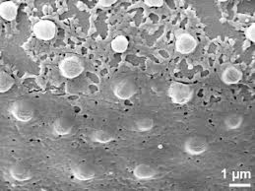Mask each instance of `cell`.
<instances>
[{"label": "cell", "mask_w": 255, "mask_h": 191, "mask_svg": "<svg viewBox=\"0 0 255 191\" xmlns=\"http://www.w3.org/2000/svg\"><path fill=\"white\" fill-rule=\"evenodd\" d=\"M198 47L197 39L187 32H181L176 35L174 48L180 54H191Z\"/></svg>", "instance_id": "cell-7"}, {"label": "cell", "mask_w": 255, "mask_h": 191, "mask_svg": "<svg viewBox=\"0 0 255 191\" xmlns=\"http://www.w3.org/2000/svg\"><path fill=\"white\" fill-rule=\"evenodd\" d=\"M247 39L249 41H251L252 43H255V24L253 23L252 25H250L247 30H246V33H245Z\"/></svg>", "instance_id": "cell-19"}, {"label": "cell", "mask_w": 255, "mask_h": 191, "mask_svg": "<svg viewBox=\"0 0 255 191\" xmlns=\"http://www.w3.org/2000/svg\"><path fill=\"white\" fill-rule=\"evenodd\" d=\"M0 16L5 21H14L18 16V5L14 1H3L0 4Z\"/></svg>", "instance_id": "cell-16"}, {"label": "cell", "mask_w": 255, "mask_h": 191, "mask_svg": "<svg viewBox=\"0 0 255 191\" xmlns=\"http://www.w3.org/2000/svg\"><path fill=\"white\" fill-rule=\"evenodd\" d=\"M155 127L154 118L147 115H137L128 120L126 128L134 132H148Z\"/></svg>", "instance_id": "cell-8"}, {"label": "cell", "mask_w": 255, "mask_h": 191, "mask_svg": "<svg viewBox=\"0 0 255 191\" xmlns=\"http://www.w3.org/2000/svg\"><path fill=\"white\" fill-rule=\"evenodd\" d=\"M74 123L71 119L65 116L56 117L51 125V131L55 136L65 137L73 133Z\"/></svg>", "instance_id": "cell-10"}, {"label": "cell", "mask_w": 255, "mask_h": 191, "mask_svg": "<svg viewBox=\"0 0 255 191\" xmlns=\"http://www.w3.org/2000/svg\"><path fill=\"white\" fill-rule=\"evenodd\" d=\"M158 171L151 165L138 164L133 169V176L139 181H149L156 178Z\"/></svg>", "instance_id": "cell-13"}, {"label": "cell", "mask_w": 255, "mask_h": 191, "mask_svg": "<svg viewBox=\"0 0 255 191\" xmlns=\"http://www.w3.org/2000/svg\"><path fill=\"white\" fill-rule=\"evenodd\" d=\"M129 47V41L124 35L117 36L111 43V48L117 53H125Z\"/></svg>", "instance_id": "cell-17"}, {"label": "cell", "mask_w": 255, "mask_h": 191, "mask_svg": "<svg viewBox=\"0 0 255 191\" xmlns=\"http://www.w3.org/2000/svg\"><path fill=\"white\" fill-rule=\"evenodd\" d=\"M144 4L148 7H162L165 4L164 0H144Z\"/></svg>", "instance_id": "cell-20"}, {"label": "cell", "mask_w": 255, "mask_h": 191, "mask_svg": "<svg viewBox=\"0 0 255 191\" xmlns=\"http://www.w3.org/2000/svg\"><path fill=\"white\" fill-rule=\"evenodd\" d=\"M15 85V79L5 71L0 73V93L4 94L10 91Z\"/></svg>", "instance_id": "cell-18"}, {"label": "cell", "mask_w": 255, "mask_h": 191, "mask_svg": "<svg viewBox=\"0 0 255 191\" xmlns=\"http://www.w3.org/2000/svg\"><path fill=\"white\" fill-rule=\"evenodd\" d=\"M113 95L122 100L132 98L138 93V87L135 80L129 76H122L114 79L111 83Z\"/></svg>", "instance_id": "cell-1"}, {"label": "cell", "mask_w": 255, "mask_h": 191, "mask_svg": "<svg viewBox=\"0 0 255 191\" xmlns=\"http://www.w3.org/2000/svg\"><path fill=\"white\" fill-rule=\"evenodd\" d=\"M8 172H9L10 177L14 181L20 182V183L31 181L34 177L33 173L28 168H26L25 166H23L21 164L11 165L8 169Z\"/></svg>", "instance_id": "cell-12"}, {"label": "cell", "mask_w": 255, "mask_h": 191, "mask_svg": "<svg viewBox=\"0 0 255 191\" xmlns=\"http://www.w3.org/2000/svg\"><path fill=\"white\" fill-rule=\"evenodd\" d=\"M194 94L195 91L190 85L178 81L170 83L168 90V96L171 102L176 105H185L189 103L193 99Z\"/></svg>", "instance_id": "cell-3"}, {"label": "cell", "mask_w": 255, "mask_h": 191, "mask_svg": "<svg viewBox=\"0 0 255 191\" xmlns=\"http://www.w3.org/2000/svg\"><path fill=\"white\" fill-rule=\"evenodd\" d=\"M92 142L98 144H110L116 140L117 135L113 130L110 129H96L89 135Z\"/></svg>", "instance_id": "cell-14"}, {"label": "cell", "mask_w": 255, "mask_h": 191, "mask_svg": "<svg viewBox=\"0 0 255 191\" xmlns=\"http://www.w3.org/2000/svg\"><path fill=\"white\" fill-rule=\"evenodd\" d=\"M245 121V117L242 113L233 112L226 115L223 119V128L227 131H234L240 129Z\"/></svg>", "instance_id": "cell-15"}, {"label": "cell", "mask_w": 255, "mask_h": 191, "mask_svg": "<svg viewBox=\"0 0 255 191\" xmlns=\"http://www.w3.org/2000/svg\"><path fill=\"white\" fill-rule=\"evenodd\" d=\"M69 169L72 177L79 182H90L97 176L95 169L86 163H74Z\"/></svg>", "instance_id": "cell-9"}, {"label": "cell", "mask_w": 255, "mask_h": 191, "mask_svg": "<svg viewBox=\"0 0 255 191\" xmlns=\"http://www.w3.org/2000/svg\"><path fill=\"white\" fill-rule=\"evenodd\" d=\"M115 3H117V0H99L97 5L102 8H107L113 6Z\"/></svg>", "instance_id": "cell-21"}, {"label": "cell", "mask_w": 255, "mask_h": 191, "mask_svg": "<svg viewBox=\"0 0 255 191\" xmlns=\"http://www.w3.org/2000/svg\"><path fill=\"white\" fill-rule=\"evenodd\" d=\"M58 71L66 79H75L85 71V64L79 56L69 55L59 62Z\"/></svg>", "instance_id": "cell-2"}, {"label": "cell", "mask_w": 255, "mask_h": 191, "mask_svg": "<svg viewBox=\"0 0 255 191\" xmlns=\"http://www.w3.org/2000/svg\"><path fill=\"white\" fill-rule=\"evenodd\" d=\"M209 149L207 138L199 135L188 136L182 143V151L189 156H200Z\"/></svg>", "instance_id": "cell-5"}, {"label": "cell", "mask_w": 255, "mask_h": 191, "mask_svg": "<svg viewBox=\"0 0 255 191\" xmlns=\"http://www.w3.org/2000/svg\"><path fill=\"white\" fill-rule=\"evenodd\" d=\"M32 31L34 36L38 40L43 42H49L55 38L57 27L53 21L42 19L33 25Z\"/></svg>", "instance_id": "cell-6"}, {"label": "cell", "mask_w": 255, "mask_h": 191, "mask_svg": "<svg viewBox=\"0 0 255 191\" xmlns=\"http://www.w3.org/2000/svg\"><path fill=\"white\" fill-rule=\"evenodd\" d=\"M244 77V73L241 68L234 64L227 65L221 72V81L228 86L239 84Z\"/></svg>", "instance_id": "cell-11"}, {"label": "cell", "mask_w": 255, "mask_h": 191, "mask_svg": "<svg viewBox=\"0 0 255 191\" xmlns=\"http://www.w3.org/2000/svg\"><path fill=\"white\" fill-rule=\"evenodd\" d=\"M9 113L19 122H29L35 117V106L27 99H15L10 102Z\"/></svg>", "instance_id": "cell-4"}]
</instances>
